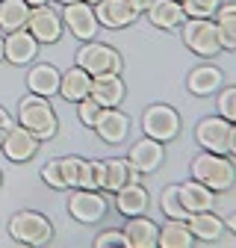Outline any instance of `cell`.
I'll return each mask as SVG.
<instances>
[{
  "label": "cell",
  "instance_id": "f35d334b",
  "mask_svg": "<svg viewBox=\"0 0 236 248\" xmlns=\"http://www.w3.org/2000/svg\"><path fill=\"white\" fill-rule=\"evenodd\" d=\"M224 228H227V231H233V233H236V213H233V216H230V219H224Z\"/></svg>",
  "mask_w": 236,
  "mask_h": 248
},
{
  "label": "cell",
  "instance_id": "83f0119b",
  "mask_svg": "<svg viewBox=\"0 0 236 248\" xmlns=\"http://www.w3.org/2000/svg\"><path fill=\"white\" fill-rule=\"evenodd\" d=\"M30 18V6L24 0H0V33L24 30Z\"/></svg>",
  "mask_w": 236,
  "mask_h": 248
},
{
  "label": "cell",
  "instance_id": "ba28073f",
  "mask_svg": "<svg viewBox=\"0 0 236 248\" xmlns=\"http://www.w3.org/2000/svg\"><path fill=\"white\" fill-rule=\"evenodd\" d=\"M62 24L71 30V36L80 39V42H92L98 36V15H95V6L86 3V0H74V3H65L62 9Z\"/></svg>",
  "mask_w": 236,
  "mask_h": 248
},
{
  "label": "cell",
  "instance_id": "4316f807",
  "mask_svg": "<svg viewBox=\"0 0 236 248\" xmlns=\"http://www.w3.org/2000/svg\"><path fill=\"white\" fill-rule=\"evenodd\" d=\"M221 50H236V3H221L213 15Z\"/></svg>",
  "mask_w": 236,
  "mask_h": 248
},
{
  "label": "cell",
  "instance_id": "cb8c5ba5",
  "mask_svg": "<svg viewBox=\"0 0 236 248\" xmlns=\"http://www.w3.org/2000/svg\"><path fill=\"white\" fill-rule=\"evenodd\" d=\"M157 233H160V225L151 222L145 213L130 216V222L124 225V236L130 248H157Z\"/></svg>",
  "mask_w": 236,
  "mask_h": 248
},
{
  "label": "cell",
  "instance_id": "7402d4cb",
  "mask_svg": "<svg viewBox=\"0 0 236 248\" xmlns=\"http://www.w3.org/2000/svg\"><path fill=\"white\" fill-rule=\"evenodd\" d=\"M145 15L157 30H180V24L186 21V12L180 6V0H154Z\"/></svg>",
  "mask_w": 236,
  "mask_h": 248
},
{
  "label": "cell",
  "instance_id": "4dcf8cb0",
  "mask_svg": "<svg viewBox=\"0 0 236 248\" xmlns=\"http://www.w3.org/2000/svg\"><path fill=\"white\" fill-rule=\"evenodd\" d=\"M216 107H219V115L227 118L230 124H236V86H227V89H219L216 92Z\"/></svg>",
  "mask_w": 236,
  "mask_h": 248
},
{
  "label": "cell",
  "instance_id": "7a4b0ae2",
  "mask_svg": "<svg viewBox=\"0 0 236 248\" xmlns=\"http://www.w3.org/2000/svg\"><path fill=\"white\" fill-rule=\"evenodd\" d=\"M18 124L27 127L39 142H47L56 136L59 130V118H56V109L50 107V98H42V95H24L18 101Z\"/></svg>",
  "mask_w": 236,
  "mask_h": 248
},
{
  "label": "cell",
  "instance_id": "9a60e30c",
  "mask_svg": "<svg viewBox=\"0 0 236 248\" xmlns=\"http://www.w3.org/2000/svg\"><path fill=\"white\" fill-rule=\"evenodd\" d=\"M95 15H98V24L106 30H124L139 18L130 0H101V3H95Z\"/></svg>",
  "mask_w": 236,
  "mask_h": 248
},
{
  "label": "cell",
  "instance_id": "e0dca14e",
  "mask_svg": "<svg viewBox=\"0 0 236 248\" xmlns=\"http://www.w3.org/2000/svg\"><path fill=\"white\" fill-rule=\"evenodd\" d=\"M101 107H121L124 95H127V86L121 80V74H98L92 77V89H88Z\"/></svg>",
  "mask_w": 236,
  "mask_h": 248
},
{
  "label": "cell",
  "instance_id": "74e56055",
  "mask_svg": "<svg viewBox=\"0 0 236 248\" xmlns=\"http://www.w3.org/2000/svg\"><path fill=\"white\" fill-rule=\"evenodd\" d=\"M227 154H230V157H236V124L230 127V145H227Z\"/></svg>",
  "mask_w": 236,
  "mask_h": 248
},
{
  "label": "cell",
  "instance_id": "484cf974",
  "mask_svg": "<svg viewBox=\"0 0 236 248\" xmlns=\"http://www.w3.org/2000/svg\"><path fill=\"white\" fill-rule=\"evenodd\" d=\"M192 242H195V236H192L186 219H168L157 233L160 248H192Z\"/></svg>",
  "mask_w": 236,
  "mask_h": 248
},
{
  "label": "cell",
  "instance_id": "1f68e13d",
  "mask_svg": "<svg viewBox=\"0 0 236 248\" xmlns=\"http://www.w3.org/2000/svg\"><path fill=\"white\" fill-rule=\"evenodd\" d=\"M59 169H62L65 189H77V186H80V169H83V157H59Z\"/></svg>",
  "mask_w": 236,
  "mask_h": 248
},
{
  "label": "cell",
  "instance_id": "6da1fadb",
  "mask_svg": "<svg viewBox=\"0 0 236 248\" xmlns=\"http://www.w3.org/2000/svg\"><path fill=\"white\" fill-rule=\"evenodd\" d=\"M189 171L195 180H201L204 186L219 195V192H227L236 186V166L227 154H213V151H201L192 157L189 163Z\"/></svg>",
  "mask_w": 236,
  "mask_h": 248
},
{
  "label": "cell",
  "instance_id": "60d3db41",
  "mask_svg": "<svg viewBox=\"0 0 236 248\" xmlns=\"http://www.w3.org/2000/svg\"><path fill=\"white\" fill-rule=\"evenodd\" d=\"M0 62H3V36H0Z\"/></svg>",
  "mask_w": 236,
  "mask_h": 248
},
{
  "label": "cell",
  "instance_id": "d590c367",
  "mask_svg": "<svg viewBox=\"0 0 236 248\" xmlns=\"http://www.w3.org/2000/svg\"><path fill=\"white\" fill-rule=\"evenodd\" d=\"M9 127H12V115L0 107V130H9Z\"/></svg>",
  "mask_w": 236,
  "mask_h": 248
},
{
  "label": "cell",
  "instance_id": "d6986e66",
  "mask_svg": "<svg viewBox=\"0 0 236 248\" xmlns=\"http://www.w3.org/2000/svg\"><path fill=\"white\" fill-rule=\"evenodd\" d=\"M148 204H151V195H148V189L142 186V180H130L115 192V207L121 216H127V219L130 216L148 213Z\"/></svg>",
  "mask_w": 236,
  "mask_h": 248
},
{
  "label": "cell",
  "instance_id": "9c48e42d",
  "mask_svg": "<svg viewBox=\"0 0 236 248\" xmlns=\"http://www.w3.org/2000/svg\"><path fill=\"white\" fill-rule=\"evenodd\" d=\"M230 127L233 124L221 115H206L198 121L195 127V142L201 145V151H213V154H227L230 145Z\"/></svg>",
  "mask_w": 236,
  "mask_h": 248
},
{
  "label": "cell",
  "instance_id": "7c38bea8",
  "mask_svg": "<svg viewBox=\"0 0 236 248\" xmlns=\"http://www.w3.org/2000/svg\"><path fill=\"white\" fill-rule=\"evenodd\" d=\"M95 133L106 142V145H121L130 133V115L121 112L118 107H103L98 121H95Z\"/></svg>",
  "mask_w": 236,
  "mask_h": 248
},
{
  "label": "cell",
  "instance_id": "ffe728a7",
  "mask_svg": "<svg viewBox=\"0 0 236 248\" xmlns=\"http://www.w3.org/2000/svg\"><path fill=\"white\" fill-rule=\"evenodd\" d=\"M59 68L50 65V62H36L33 68L27 71V89L33 95H42V98H53L59 95Z\"/></svg>",
  "mask_w": 236,
  "mask_h": 248
},
{
  "label": "cell",
  "instance_id": "ee69618b",
  "mask_svg": "<svg viewBox=\"0 0 236 248\" xmlns=\"http://www.w3.org/2000/svg\"><path fill=\"white\" fill-rule=\"evenodd\" d=\"M86 3H92V6H95V3H101V0H86Z\"/></svg>",
  "mask_w": 236,
  "mask_h": 248
},
{
  "label": "cell",
  "instance_id": "4fadbf2b",
  "mask_svg": "<svg viewBox=\"0 0 236 248\" xmlns=\"http://www.w3.org/2000/svg\"><path fill=\"white\" fill-rule=\"evenodd\" d=\"M39 145H42V142L30 133L27 127H21V124L15 127V124H12V127L6 130L3 145H0V148H3L6 160H12V163H27V160H33L36 154H39Z\"/></svg>",
  "mask_w": 236,
  "mask_h": 248
},
{
  "label": "cell",
  "instance_id": "44dd1931",
  "mask_svg": "<svg viewBox=\"0 0 236 248\" xmlns=\"http://www.w3.org/2000/svg\"><path fill=\"white\" fill-rule=\"evenodd\" d=\"M177 195H180V204L186 213H201V210H213L216 204V192L210 186H204L201 180H186V183H177Z\"/></svg>",
  "mask_w": 236,
  "mask_h": 248
},
{
  "label": "cell",
  "instance_id": "836d02e7",
  "mask_svg": "<svg viewBox=\"0 0 236 248\" xmlns=\"http://www.w3.org/2000/svg\"><path fill=\"white\" fill-rule=\"evenodd\" d=\"M42 180L53 189H65V180H62V169H59V157L56 160H47L42 166Z\"/></svg>",
  "mask_w": 236,
  "mask_h": 248
},
{
  "label": "cell",
  "instance_id": "5bb4252c",
  "mask_svg": "<svg viewBox=\"0 0 236 248\" xmlns=\"http://www.w3.org/2000/svg\"><path fill=\"white\" fill-rule=\"evenodd\" d=\"M39 42L30 36V30H15V33L3 36V59L12 62V65H30L39 56Z\"/></svg>",
  "mask_w": 236,
  "mask_h": 248
},
{
  "label": "cell",
  "instance_id": "f1b7e54d",
  "mask_svg": "<svg viewBox=\"0 0 236 248\" xmlns=\"http://www.w3.org/2000/svg\"><path fill=\"white\" fill-rule=\"evenodd\" d=\"M160 207L165 213V219H186V216H189L183 210V204H180V195H177V183L165 186V189L160 192Z\"/></svg>",
  "mask_w": 236,
  "mask_h": 248
},
{
  "label": "cell",
  "instance_id": "8992f818",
  "mask_svg": "<svg viewBox=\"0 0 236 248\" xmlns=\"http://www.w3.org/2000/svg\"><path fill=\"white\" fill-rule=\"evenodd\" d=\"M142 133L165 145L180 136V115L168 104H151L142 112Z\"/></svg>",
  "mask_w": 236,
  "mask_h": 248
},
{
  "label": "cell",
  "instance_id": "30bf717a",
  "mask_svg": "<svg viewBox=\"0 0 236 248\" xmlns=\"http://www.w3.org/2000/svg\"><path fill=\"white\" fill-rule=\"evenodd\" d=\"M109 204L106 198L98 192V189H74L71 198H68V213H71V219L83 222V225H95L101 222L103 216H106Z\"/></svg>",
  "mask_w": 236,
  "mask_h": 248
},
{
  "label": "cell",
  "instance_id": "7bdbcfd3",
  "mask_svg": "<svg viewBox=\"0 0 236 248\" xmlns=\"http://www.w3.org/2000/svg\"><path fill=\"white\" fill-rule=\"evenodd\" d=\"M3 136H6V130H0V145H3Z\"/></svg>",
  "mask_w": 236,
  "mask_h": 248
},
{
  "label": "cell",
  "instance_id": "8fae6325",
  "mask_svg": "<svg viewBox=\"0 0 236 248\" xmlns=\"http://www.w3.org/2000/svg\"><path fill=\"white\" fill-rule=\"evenodd\" d=\"M162 160H165V145L157 142V139H151V136H142V139L130 148V154H127V163H130L139 174H154V171L162 166Z\"/></svg>",
  "mask_w": 236,
  "mask_h": 248
},
{
  "label": "cell",
  "instance_id": "d4e9b609",
  "mask_svg": "<svg viewBox=\"0 0 236 248\" xmlns=\"http://www.w3.org/2000/svg\"><path fill=\"white\" fill-rule=\"evenodd\" d=\"M88 89H92V74L83 71L80 65L62 71V77H59V95L68 104H77V101L88 98Z\"/></svg>",
  "mask_w": 236,
  "mask_h": 248
},
{
  "label": "cell",
  "instance_id": "e575fe53",
  "mask_svg": "<svg viewBox=\"0 0 236 248\" xmlns=\"http://www.w3.org/2000/svg\"><path fill=\"white\" fill-rule=\"evenodd\" d=\"M95 245H98V248H106V245H118V248H130V245H127V236H124V231H115V228H109V231L98 233V236H95Z\"/></svg>",
  "mask_w": 236,
  "mask_h": 248
},
{
  "label": "cell",
  "instance_id": "f546056e",
  "mask_svg": "<svg viewBox=\"0 0 236 248\" xmlns=\"http://www.w3.org/2000/svg\"><path fill=\"white\" fill-rule=\"evenodd\" d=\"M224 0H180L186 18H213Z\"/></svg>",
  "mask_w": 236,
  "mask_h": 248
},
{
  "label": "cell",
  "instance_id": "b9f144b4",
  "mask_svg": "<svg viewBox=\"0 0 236 248\" xmlns=\"http://www.w3.org/2000/svg\"><path fill=\"white\" fill-rule=\"evenodd\" d=\"M56 3H62V6H65V3H74V0H56Z\"/></svg>",
  "mask_w": 236,
  "mask_h": 248
},
{
  "label": "cell",
  "instance_id": "ab89813d",
  "mask_svg": "<svg viewBox=\"0 0 236 248\" xmlns=\"http://www.w3.org/2000/svg\"><path fill=\"white\" fill-rule=\"evenodd\" d=\"M24 3H27L30 9H33V6H44V3H47V0H24Z\"/></svg>",
  "mask_w": 236,
  "mask_h": 248
},
{
  "label": "cell",
  "instance_id": "5b68a950",
  "mask_svg": "<svg viewBox=\"0 0 236 248\" xmlns=\"http://www.w3.org/2000/svg\"><path fill=\"white\" fill-rule=\"evenodd\" d=\"M77 65L83 71H88L92 77L98 74H121L124 68V59L112 45H103V42H83V47L77 50Z\"/></svg>",
  "mask_w": 236,
  "mask_h": 248
},
{
  "label": "cell",
  "instance_id": "ac0fdd59",
  "mask_svg": "<svg viewBox=\"0 0 236 248\" xmlns=\"http://www.w3.org/2000/svg\"><path fill=\"white\" fill-rule=\"evenodd\" d=\"M221 83H224L221 71H219L216 65H210V62H201V65H195V68L189 71V77H186V89L192 92L195 98H210V95H216V92L221 89Z\"/></svg>",
  "mask_w": 236,
  "mask_h": 248
},
{
  "label": "cell",
  "instance_id": "8d00e7d4",
  "mask_svg": "<svg viewBox=\"0 0 236 248\" xmlns=\"http://www.w3.org/2000/svg\"><path fill=\"white\" fill-rule=\"evenodd\" d=\"M130 3H133V6H136V12L142 15V12H148V6H151L154 0H130Z\"/></svg>",
  "mask_w": 236,
  "mask_h": 248
},
{
  "label": "cell",
  "instance_id": "d6a6232c",
  "mask_svg": "<svg viewBox=\"0 0 236 248\" xmlns=\"http://www.w3.org/2000/svg\"><path fill=\"white\" fill-rule=\"evenodd\" d=\"M101 104L88 95V98H83V101H77V118H80V124H86V127H95V121H98V115H101Z\"/></svg>",
  "mask_w": 236,
  "mask_h": 248
},
{
  "label": "cell",
  "instance_id": "603a6c76",
  "mask_svg": "<svg viewBox=\"0 0 236 248\" xmlns=\"http://www.w3.org/2000/svg\"><path fill=\"white\" fill-rule=\"evenodd\" d=\"M186 225H189L192 236L201 239V242H216V239L227 231V228H224V219H221V216H216L213 210L189 213V216H186Z\"/></svg>",
  "mask_w": 236,
  "mask_h": 248
},
{
  "label": "cell",
  "instance_id": "277c9868",
  "mask_svg": "<svg viewBox=\"0 0 236 248\" xmlns=\"http://www.w3.org/2000/svg\"><path fill=\"white\" fill-rule=\"evenodd\" d=\"M9 236L24 245H47L53 239V222L44 213L36 210H18L9 219Z\"/></svg>",
  "mask_w": 236,
  "mask_h": 248
},
{
  "label": "cell",
  "instance_id": "52a82bcc",
  "mask_svg": "<svg viewBox=\"0 0 236 248\" xmlns=\"http://www.w3.org/2000/svg\"><path fill=\"white\" fill-rule=\"evenodd\" d=\"M27 30L30 36H33L39 45H56L59 39H62V15H59L50 3L44 6H33L30 9V18H27Z\"/></svg>",
  "mask_w": 236,
  "mask_h": 248
},
{
  "label": "cell",
  "instance_id": "3957f363",
  "mask_svg": "<svg viewBox=\"0 0 236 248\" xmlns=\"http://www.w3.org/2000/svg\"><path fill=\"white\" fill-rule=\"evenodd\" d=\"M180 36H183V45L201 59H213L221 53L219 30L213 18H186L180 24Z\"/></svg>",
  "mask_w": 236,
  "mask_h": 248
},
{
  "label": "cell",
  "instance_id": "f6af8a7d",
  "mask_svg": "<svg viewBox=\"0 0 236 248\" xmlns=\"http://www.w3.org/2000/svg\"><path fill=\"white\" fill-rule=\"evenodd\" d=\"M0 186H3V171H0Z\"/></svg>",
  "mask_w": 236,
  "mask_h": 248
},
{
  "label": "cell",
  "instance_id": "2e32d148",
  "mask_svg": "<svg viewBox=\"0 0 236 248\" xmlns=\"http://www.w3.org/2000/svg\"><path fill=\"white\" fill-rule=\"evenodd\" d=\"M101 189L103 192H118L124 183H130V180H139L142 174L127 163V160H121V157H109V160H101Z\"/></svg>",
  "mask_w": 236,
  "mask_h": 248
}]
</instances>
